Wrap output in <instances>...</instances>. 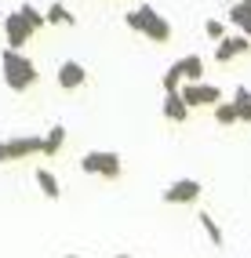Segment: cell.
<instances>
[{
    "label": "cell",
    "mask_w": 251,
    "mask_h": 258,
    "mask_svg": "<svg viewBox=\"0 0 251 258\" xmlns=\"http://www.w3.org/2000/svg\"><path fill=\"white\" fill-rule=\"evenodd\" d=\"M204 33H208L215 44H222V40H226V26H222L219 19H208V22H204Z\"/></svg>",
    "instance_id": "21"
},
{
    "label": "cell",
    "mask_w": 251,
    "mask_h": 258,
    "mask_svg": "<svg viewBox=\"0 0 251 258\" xmlns=\"http://www.w3.org/2000/svg\"><path fill=\"white\" fill-rule=\"evenodd\" d=\"M66 146V124H55L44 135V157H58V149Z\"/></svg>",
    "instance_id": "17"
},
{
    "label": "cell",
    "mask_w": 251,
    "mask_h": 258,
    "mask_svg": "<svg viewBox=\"0 0 251 258\" xmlns=\"http://www.w3.org/2000/svg\"><path fill=\"white\" fill-rule=\"evenodd\" d=\"M160 84H164V95H167V91H182V73L175 70V62H171V66H167V70H164Z\"/></svg>",
    "instance_id": "20"
},
{
    "label": "cell",
    "mask_w": 251,
    "mask_h": 258,
    "mask_svg": "<svg viewBox=\"0 0 251 258\" xmlns=\"http://www.w3.org/2000/svg\"><path fill=\"white\" fill-rule=\"evenodd\" d=\"M160 113H164V120H171V124H186V120H190V106H186V98H182L178 91H167L164 95Z\"/></svg>",
    "instance_id": "10"
},
{
    "label": "cell",
    "mask_w": 251,
    "mask_h": 258,
    "mask_svg": "<svg viewBox=\"0 0 251 258\" xmlns=\"http://www.w3.org/2000/svg\"><path fill=\"white\" fill-rule=\"evenodd\" d=\"M80 171L84 175H95V178H120V153H106V149H91V153H84L80 157Z\"/></svg>",
    "instance_id": "3"
},
{
    "label": "cell",
    "mask_w": 251,
    "mask_h": 258,
    "mask_svg": "<svg viewBox=\"0 0 251 258\" xmlns=\"http://www.w3.org/2000/svg\"><path fill=\"white\" fill-rule=\"evenodd\" d=\"M182 98H186V106L190 109H197V106H219L222 102V91L215 88V84H182V91H178Z\"/></svg>",
    "instance_id": "5"
},
{
    "label": "cell",
    "mask_w": 251,
    "mask_h": 258,
    "mask_svg": "<svg viewBox=\"0 0 251 258\" xmlns=\"http://www.w3.org/2000/svg\"><path fill=\"white\" fill-rule=\"evenodd\" d=\"M215 120H219V124H240V116H237V106H233V98L229 102H219V106H215Z\"/></svg>",
    "instance_id": "19"
},
{
    "label": "cell",
    "mask_w": 251,
    "mask_h": 258,
    "mask_svg": "<svg viewBox=\"0 0 251 258\" xmlns=\"http://www.w3.org/2000/svg\"><path fill=\"white\" fill-rule=\"evenodd\" d=\"M124 22H128V29L142 33V37H146V40H153V44H167V40H171V22H167L153 4H139V8H131V11L124 15Z\"/></svg>",
    "instance_id": "2"
},
{
    "label": "cell",
    "mask_w": 251,
    "mask_h": 258,
    "mask_svg": "<svg viewBox=\"0 0 251 258\" xmlns=\"http://www.w3.org/2000/svg\"><path fill=\"white\" fill-rule=\"evenodd\" d=\"M226 19H229L233 26H237V29L244 33L247 40H251V4H247V0H240V4H233V8L226 11Z\"/></svg>",
    "instance_id": "12"
},
{
    "label": "cell",
    "mask_w": 251,
    "mask_h": 258,
    "mask_svg": "<svg viewBox=\"0 0 251 258\" xmlns=\"http://www.w3.org/2000/svg\"><path fill=\"white\" fill-rule=\"evenodd\" d=\"M55 80H58V88H62V91H80L84 84H88V70H84L77 58H66V62L58 66Z\"/></svg>",
    "instance_id": "8"
},
{
    "label": "cell",
    "mask_w": 251,
    "mask_h": 258,
    "mask_svg": "<svg viewBox=\"0 0 251 258\" xmlns=\"http://www.w3.org/2000/svg\"><path fill=\"white\" fill-rule=\"evenodd\" d=\"M29 37H33L29 22L22 19L19 11H8V19H4V40H8V47H11V51H22Z\"/></svg>",
    "instance_id": "7"
},
{
    "label": "cell",
    "mask_w": 251,
    "mask_h": 258,
    "mask_svg": "<svg viewBox=\"0 0 251 258\" xmlns=\"http://www.w3.org/2000/svg\"><path fill=\"white\" fill-rule=\"evenodd\" d=\"M197 222H200V229L208 233V240H211L215 247H222V244H226V236H222V226H219V222H215V215L200 211V215H197Z\"/></svg>",
    "instance_id": "16"
},
{
    "label": "cell",
    "mask_w": 251,
    "mask_h": 258,
    "mask_svg": "<svg viewBox=\"0 0 251 258\" xmlns=\"http://www.w3.org/2000/svg\"><path fill=\"white\" fill-rule=\"evenodd\" d=\"M66 258H84V254H66Z\"/></svg>",
    "instance_id": "23"
},
{
    "label": "cell",
    "mask_w": 251,
    "mask_h": 258,
    "mask_svg": "<svg viewBox=\"0 0 251 258\" xmlns=\"http://www.w3.org/2000/svg\"><path fill=\"white\" fill-rule=\"evenodd\" d=\"M175 70L182 73V84H204L200 77H204V58L200 55H182L175 62Z\"/></svg>",
    "instance_id": "11"
},
{
    "label": "cell",
    "mask_w": 251,
    "mask_h": 258,
    "mask_svg": "<svg viewBox=\"0 0 251 258\" xmlns=\"http://www.w3.org/2000/svg\"><path fill=\"white\" fill-rule=\"evenodd\" d=\"M233 106H237V116H240V124H251V88L237 84V88H233Z\"/></svg>",
    "instance_id": "14"
},
{
    "label": "cell",
    "mask_w": 251,
    "mask_h": 258,
    "mask_svg": "<svg viewBox=\"0 0 251 258\" xmlns=\"http://www.w3.org/2000/svg\"><path fill=\"white\" fill-rule=\"evenodd\" d=\"M0 73H4L8 91H15V95H26L33 84L40 80V70H37V66H33L22 51H11V47H4V55H0Z\"/></svg>",
    "instance_id": "1"
},
{
    "label": "cell",
    "mask_w": 251,
    "mask_h": 258,
    "mask_svg": "<svg viewBox=\"0 0 251 258\" xmlns=\"http://www.w3.org/2000/svg\"><path fill=\"white\" fill-rule=\"evenodd\" d=\"M19 15H22L26 22H29V29H33V33L47 26V15H44L40 8H33V4H22V8H19Z\"/></svg>",
    "instance_id": "18"
},
{
    "label": "cell",
    "mask_w": 251,
    "mask_h": 258,
    "mask_svg": "<svg viewBox=\"0 0 251 258\" xmlns=\"http://www.w3.org/2000/svg\"><path fill=\"white\" fill-rule=\"evenodd\" d=\"M26 157H44V139L40 135H22V139H4L0 142V164H15Z\"/></svg>",
    "instance_id": "4"
},
{
    "label": "cell",
    "mask_w": 251,
    "mask_h": 258,
    "mask_svg": "<svg viewBox=\"0 0 251 258\" xmlns=\"http://www.w3.org/2000/svg\"><path fill=\"white\" fill-rule=\"evenodd\" d=\"M116 258H131V254H116Z\"/></svg>",
    "instance_id": "24"
},
{
    "label": "cell",
    "mask_w": 251,
    "mask_h": 258,
    "mask_svg": "<svg viewBox=\"0 0 251 258\" xmlns=\"http://www.w3.org/2000/svg\"><path fill=\"white\" fill-rule=\"evenodd\" d=\"M33 178H37L40 193H44L47 200H58V197H62V185H58V178H55L47 167H37V175H33Z\"/></svg>",
    "instance_id": "13"
},
{
    "label": "cell",
    "mask_w": 251,
    "mask_h": 258,
    "mask_svg": "<svg viewBox=\"0 0 251 258\" xmlns=\"http://www.w3.org/2000/svg\"><path fill=\"white\" fill-rule=\"evenodd\" d=\"M200 193H204V185H200L197 178H178V182H171L160 193V200L164 204H197Z\"/></svg>",
    "instance_id": "6"
},
{
    "label": "cell",
    "mask_w": 251,
    "mask_h": 258,
    "mask_svg": "<svg viewBox=\"0 0 251 258\" xmlns=\"http://www.w3.org/2000/svg\"><path fill=\"white\" fill-rule=\"evenodd\" d=\"M44 15H47V26H77V15H73L70 8H66L62 0H55V4L47 8Z\"/></svg>",
    "instance_id": "15"
},
{
    "label": "cell",
    "mask_w": 251,
    "mask_h": 258,
    "mask_svg": "<svg viewBox=\"0 0 251 258\" xmlns=\"http://www.w3.org/2000/svg\"><path fill=\"white\" fill-rule=\"evenodd\" d=\"M4 19H8V15H4V11H0V29H4Z\"/></svg>",
    "instance_id": "22"
},
{
    "label": "cell",
    "mask_w": 251,
    "mask_h": 258,
    "mask_svg": "<svg viewBox=\"0 0 251 258\" xmlns=\"http://www.w3.org/2000/svg\"><path fill=\"white\" fill-rule=\"evenodd\" d=\"M247 4H251V0H247Z\"/></svg>",
    "instance_id": "25"
},
{
    "label": "cell",
    "mask_w": 251,
    "mask_h": 258,
    "mask_svg": "<svg viewBox=\"0 0 251 258\" xmlns=\"http://www.w3.org/2000/svg\"><path fill=\"white\" fill-rule=\"evenodd\" d=\"M251 51V40L244 37V33H237V37H226L222 44H215V62H233V58H240V55H247Z\"/></svg>",
    "instance_id": "9"
}]
</instances>
